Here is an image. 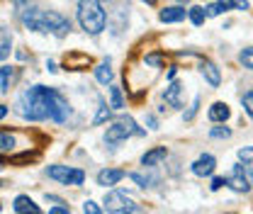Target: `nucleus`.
Listing matches in <instances>:
<instances>
[{
	"label": "nucleus",
	"mask_w": 253,
	"mask_h": 214,
	"mask_svg": "<svg viewBox=\"0 0 253 214\" xmlns=\"http://www.w3.org/2000/svg\"><path fill=\"white\" fill-rule=\"evenodd\" d=\"M17 115L30 120V122H42V120H51V122L61 124L68 120L71 107L68 100L54 88H44V86H34L30 90H25L17 97L15 105Z\"/></svg>",
	"instance_id": "f257e3e1"
},
{
	"label": "nucleus",
	"mask_w": 253,
	"mask_h": 214,
	"mask_svg": "<svg viewBox=\"0 0 253 214\" xmlns=\"http://www.w3.org/2000/svg\"><path fill=\"white\" fill-rule=\"evenodd\" d=\"M22 22L34 32L42 34H56V37H66L71 30V20H66L61 12H42V10H27L22 15Z\"/></svg>",
	"instance_id": "f03ea898"
},
{
	"label": "nucleus",
	"mask_w": 253,
	"mask_h": 214,
	"mask_svg": "<svg viewBox=\"0 0 253 214\" xmlns=\"http://www.w3.org/2000/svg\"><path fill=\"white\" fill-rule=\"evenodd\" d=\"M78 22L88 34H100L107 25V15L100 5V0H81L78 2Z\"/></svg>",
	"instance_id": "7ed1b4c3"
},
{
	"label": "nucleus",
	"mask_w": 253,
	"mask_h": 214,
	"mask_svg": "<svg viewBox=\"0 0 253 214\" xmlns=\"http://www.w3.org/2000/svg\"><path fill=\"white\" fill-rule=\"evenodd\" d=\"M129 136H144V129H139L131 117H120L112 127H107V131H105V144L120 146Z\"/></svg>",
	"instance_id": "20e7f679"
},
{
	"label": "nucleus",
	"mask_w": 253,
	"mask_h": 214,
	"mask_svg": "<svg viewBox=\"0 0 253 214\" xmlns=\"http://www.w3.org/2000/svg\"><path fill=\"white\" fill-rule=\"evenodd\" d=\"M105 210L110 214H120V212H125V210H134V202L126 197L125 192L110 190V192L105 195Z\"/></svg>",
	"instance_id": "39448f33"
},
{
	"label": "nucleus",
	"mask_w": 253,
	"mask_h": 214,
	"mask_svg": "<svg viewBox=\"0 0 253 214\" xmlns=\"http://www.w3.org/2000/svg\"><path fill=\"white\" fill-rule=\"evenodd\" d=\"M226 185H229L234 192H249L253 183L249 180V175H246L244 166H241V163H236V166L231 168V175L226 178Z\"/></svg>",
	"instance_id": "423d86ee"
},
{
	"label": "nucleus",
	"mask_w": 253,
	"mask_h": 214,
	"mask_svg": "<svg viewBox=\"0 0 253 214\" xmlns=\"http://www.w3.org/2000/svg\"><path fill=\"white\" fill-rule=\"evenodd\" d=\"M214 168H217V158H214V156H210V153L200 156V158L192 163V173H195V175H200V178L212 175V173H214Z\"/></svg>",
	"instance_id": "0eeeda50"
},
{
	"label": "nucleus",
	"mask_w": 253,
	"mask_h": 214,
	"mask_svg": "<svg viewBox=\"0 0 253 214\" xmlns=\"http://www.w3.org/2000/svg\"><path fill=\"white\" fill-rule=\"evenodd\" d=\"M200 73L205 76V81H207L212 88H219L221 73H219V68H217L212 61H202V63H200Z\"/></svg>",
	"instance_id": "6e6552de"
},
{
	"label": "nucleus",
	"mask_w": 253,
	"mask_h": 214,
	"mask_svg": "<svg viewBox=\"0 0 253 214\" xmlns=\"http://www.w3.org/2000/svg\"><path fill=\"white\" fill-rule=\"evenodd\" d=\"M166 156H168V149L166 146H156V149H151V151H146L141 156V166L144 168H154L161 161H166Z\"/></svg>",
	"instance_id": "1a4fd4ad"
},
{
	"label": "nucleus",
	"mask_w": 253,
	"mask_h": 214,
	"mask_svg": "<svg viewBox=\"0 0 253 214\" xmlns=\"http://www.w3.org/2000/svg\"><path fill=\"white\" fill-rule=\"evenodd\" d=\"M125 178V171H120V168H105V171H100L97 173V185H117L120 180Z\"/></svg>",
	"instance_id": "9d476101"
},
{
	"label": "nucleus",
	"mask_w": 253,
	"mask_h": 214,
	"mask_svg": "<svg viewBox=\"0 0 253 214\" xmlns=\"http://www.w3.org/2000/svg\"><path fill=\"white\" fill-rule=\"evenodd\" d=\"M12 207H15V212H17V214H42V210L32 202L27 195H17Z\"/></svg>",
	"instance_id": "9b49d317"
},
{
	"label": "nucleus",
	"mask_w": 253,
	"mask_h": 214,
	"mask_svg": "<svg viewBox=\"0 0 253 214\" xmlns=\"http://www.w3.org/2000/svg\"><path fill=\"white\" fill-rule=\"evenodd\" d=\"M207 117H210L212 122H221V124H224L229 117H231V110H229V105H226V102H214V105L210 107Z\"/></svg>",
	"instance_id": "f8f14e48"
},
{
	"label": "nucleus",
	"mask_w": 253,
	"mask_h": 214,
	"mask_svg": "<svg viewBox=\"0 0 253 214\" xmlns=\"http://www.w3.org/2000/svg\"><path fill=\"white\" fill-rule=\"evenodd\" d=\"M185 15H188V10H183V7H166V10H161V22H183L185 20Z\"/></svg>",
	"instance_id": "ddd939ff"
},
{
	"label": "nucleus",
	"mask_w": 253,
	"mask_h": 214,
	"mask_svg": "<svg viewBox=\"0 0 253 214\" xmlns=\"http://www.w3.org/2000/svg\"><path fill=\"white\" fill-rule=\"evenodd\" d=\"M71 171L73 168H68V166H49L46 168V175L51 178V180H59V183H68V178H71Z\"/></svg>",
	"instance_id": "4468645a"
},
{
	"label": "nucleus",
	"mask_w": 253,
	"mask_h": 214,
	"mask_svg": "<svg viewBox=\"0 0 253 214\" xmlns=\"http://www.w3.org/2000/svg\"><path fill=\"white\" fill-rule=\"evenodd\" d=\"M180 90H183V86L180 83H170L166 92H163V100L170 105V107H180Z\"/></svg>",
	"instance_id": "2eb2a0df"
},
{
	"label": "nucleus",
	"mask_w": 253,
	"mask_h": 214,
	"mask_svg": "<svg viewBox=\"0 0 253 214\" xmlns=\"http://www.w3.org/2000/svg\"><path fill=\"white\" fill-rule=\"evenodd\" d=\"M239 161H241V166H244V171H246L249 180L253 183V146L241 149V151H239Z\"/></svg>",
	"instance_id": "dca6fc26"
},
{
	"label": "nucleus",
	"mask_w": 253,
	"mask_h": 214,
	"mask_svg": "<svg viewBox=\"0 0 253 214\" xmlns=\"http://www.w3.org/2000/svg\"><path fill=\"white\" fill-rule=\"evenodd\" d=\"M95 78H97V83H102V86H110V83H112V68H110V61L100 63V66L95 68Z\"/></svg>",
	"instance_id": "f3484780"
},
{
	"label": "nucleus",
	"mask_w": 253,
	"mask_h": 214,
	"mask_svg": "<svg viewBox=\"0 0 253 214\" xmlns=\"http://www.w3.org/2000/svg\"><path fill=\"white\" fill-rule=\"evenodd\" d=\"M10 46H12V37L7 30H2L0 32V61L10 56Z\"/></svg>",
	"instance_id": "a211bd4d"
},
{
	"label": "nucleus",
	"mask_w": 253,
	"mask_h": 214,
	"mask_svg": "<svg viewBox=\"0 0 253 214\" xmlns=\"http://www.w3.org/2000/svg\"><path fill=\"white\" fill-rule=\"evenodd\" d=\"M110 107L112 110H122L125 107V100H122V90L117 88V86H110Z\"/></svg>",
	"instance_id": "6ab92c4d"
},
{
	"label": "nucleus",
	"mask_w": 253,
	"mask_h": 214,
	"mask_svg": "<svg viewBox=\"0 0 253 214\" xmlns=\"http://www.w3.org/2000/svg\"><path fill=\"white\" fill-rule=\"evenodd\" d=\"M188 17L195 27H200V25H205V20H207V10H202V7H190Z\"/></svg>",
	"instance_id": "aec40b11"
},
{
	"label": "nucleus",
	"mask_w": 253,
	"mask_h": 214,
	"mask_svg": "<svg viewBox=\"0 0 253 214\" xmlns=\"http://www.w3.org/2000/svg\"><path fill=\"white\" fill-rule=\"evenodd\" d=\"M10 81H12V68L10 66H2L0 68V92L10 90Z\"/></svg>",
	"instance_id": "412c9836"
},
{
	"label": "nucleus",
	"mask_w": 253,
	"mask_h": 214,
	"mask_svg": "<svg viewBox=\"0 0 253 214\" xmlns=\"http://www.w3.org/2000/svg\"><path fill=\"white\" fill-rule=\"evenodd\" d=\"M129 178L134 180V183L139 185V187H154V183H156V178H151V175H141V173H129Z\"/></svg>",
	"instance_id": "4be33fe9"
},
{
	"label": "nucleus",
	"mask_w": 253,
	"mask_h": 214,
	"mask_svg": "<svg viewBox=\"0 0 253 214\" xmlns=\"http://www.w3.org/2000/svg\"><path fill=\"white\" fill-rule=\"evenodd\" d=\"M12 146H15V136H12L10 131H0V151L10 153Z\"/></svg>",
	"instance_id": "5701e85b"
},
{
	"label": "nucleus",
	"mask_w": 253,
	"mask_h": 214,
	"mask_svg": "<svg viewBox=\"0 0 253 214\" xmlns=\"http://www.w3.org/2000/svg\"><path fill=\"white\" fill-rule=\"evenodd\" d=\"M107 120H112V110L102 102V105H100V110H97V115H95L93 124H102V122H107Z\"/></svg>",
	"instance_id": "b1692460"
},
{
	"label": "nucleus",
	"mask_w": 253,
	"mask_h": 214,
	"mask_svg": "<svg viewBox=\"0 0 253 214\" xmlns=\"http://www.w3.org/2000/svg\"><path fill=\"white\" fill-rule=\"evenodd\" d=\"M239 61H241V66H244V68L253 71V49H244V51L239 54Z\"/></svg>",
	"instance_id": "393cba45"
},
{
	"label": "nucleus",
	"mask_w": 253,
	"mask_h": 214,
	"mask_svg": "<svg viewBox=\"0 0 253 214\" xmlns=\"http://www.w3.org/2000/svg\"><path fill=\"white\" fill-rule=\"evenodd\" d=\"M241 102H244V110H246V115L253 120V88L249 92H244L241 95Z\"/></svg>",
	"instance_id": "a878e982"
},
{
	"label": "nucleus",
	"mask_w": 253,
	"mask_h": 214,
	"mask_svg": "<svg viewBox=\"0 0 253 214\" xmlns=\"http://www.w3.org/2000/svg\"><path fill=\"white\" fill-rule=\"evenodd\" d=\"M210 136L212 139H229L231 136V129L229 127H212L210 129Z\"/></svg>",
	"instance_id": "bb28decb"
},
{
	"label": "nucleus",
	"mask_w": 253,
	"mask_h": 214,
	"mask_svg": "<svg viewBox=\"0 0 253 214\" xmlns=\"http://www.w3.org/2000/svg\"><path fill=\"white\" fill-rule=\"evenodd\" d=\"M83 212H85V214H102V210L97 207V202H93V200H88V202L83 205Z\"/></svg>",
	"instance_id": "cd10ccee"
},
{
	"label": "nucleus",
	"mask_w": 253,
	"mask_h": 214,
	"mask_svg": "<svg viewBox=\"0 0 253 214\" xmlns=\"http://www.w3.org/2000/svg\"><path fill=\"white\" fill-rule=\"evenodd\" d=\"M146 63L154 66V68H161V66H163V56H161V54H149V56H146Z\"/></svg>",
	"instance_id": "c85d7f7f"
},
{
	"label": "nucleus",
	"mask_w": 253,
	"mask_h": 214,
	"mask_svg": "<svg viewBox=\"0 0 253 214\" xmlns=\"http://www.w3.org/2000/svg\"><path fill=\"white\" fill-rule=\"evenodd\" d=\"M197 107H200V97H195V100H192V107H190L188 112H185V120H192V117H195V112H197Z\"/></svg>",
	"instance_id": "c756f323"
},
{
	"label": "nucleus",
	"mask_w": 253,
	"mask_h": 214,
	"mask_svg": "<svg viewBox=\"0 0 253 214\" xmlns=\"http://www.w3.org/2000/svg\"><path fill=\"white\" fill-rule=\"evenodd\" d=\"M224 185H226V180H224V178H219V175H217V178H212V185H210V187H212V190H221Z\"/></svg>",
	"instance_id": "7c9ffc66"
},
{
	"label": "nucleus",
	"mask_w": 253,
	"mask_h": 214,
	"mask_svg": "<svg viewBox=\"0 0 253 214\" xmlns=\"http://www.w3.org/2000/svg\"><path fill=\"white\" fill-rule=\"evenodd\" d=\"M231 5L236 10H249V0H231Z\"/></svg>",
	"instance_id": "2f4dec72"
},
{
	"label": "nucleus",
	"mask_w": 253,
	"mask_h": 214,
	"mask_svg": "<svg viewBox=\"0 0 253 214\" xmlns=\"http://www.w3.org/2000/svg\"><path fill=\"white\" fill-rule=\"evenodd\" d=\"M49 214H71V210H68V207H63V205H56L54 210H49Z\"/></svg>",
	"instance_id": "473e14b6"
},
{
	"label": "nucleus",
	"mask_w": 253,
	"mask_h": 214,
	"mask_svg": "<svg viewBox=\"0 0 253 214\" xmlns=\"http://www.w3.org/2000/svg\"><path fill=\"white\" fill-rule=\"evenodd\" d=\"M146 124H149L151 129H158V122H156V117H154V115H149V117H146Z\"/></svg>",
	"instance_id": "72a5a7b5"
},
{
	"label": "nucleus",
	"mask_w": 253,
	"mask_h": 214,
	"mask_svg": "<svg viewBox=\"0 0 253 214\" xmlns=\"http://www.w3.org/2000/svg\"><path fill=\"white\" fill-rule=\"evenodd\" d=\"M46 202H54V205H63V200L54 197V195H46Z\"/></svg>",
	"instance_id": "f704fd0d"
},
{
	"label": "nucleus",
	"mask_w": 253,
	"mask_h": 214,
	"mask_svg": "<svg viewBox=\"0 0 253 214\" xmlns=\"http://www.w3.org/2000/svg\"><path fill=\"white\" fill-rule=\"evenodd\" d=\"M175 73H178V68H168V73H166V78H168V81H173V78H175Z\"/></svg>",
	"instance_id": "c9c22d12"
},
{
	"label": "nucleus",
	"mask_w": 253,
	"mask_h": 214,
	"mask_svg": "<svg viewBox=\"0 0 253 214\" xmlns=\"http://www.w3.org/2000/svg\"><path fill=\"white\" fill-rule=\"evenodd\" d=\"M46 68H49L51 73H56V71H59V68H56V63H54V61H46Z\"/></svg>",
	"instance_id": "e433bc0d"
},
{
	"label": "nucleus",
	"mask_w": 253,
	"mask_h": 214,
	"mask_svg": "<svg viewBox=\"0 0 253 214\" xmlns=\"http://www.w3.org/2000/svg\"><path fill=\"white\" fill-rule=\"evenodd\" d=\"M2 117H7V107H5V105H0V120H2Z\"/></svg>",
	"instance_id": "4c0bfd02"
},
{
	"label": "nucleus",
	"mask_w": 253,
	"mask_h": 214,
	"mask_svg": "<svg viewBox=\"0 0 253 214\" xmlns=\"http://www.w3.org/2000/svg\"><path fill=\"white\" fill-rule=\"evenodd\" d=\"M144 2H146V5H156V0H144Z\"/></svg>",
	"instance_id": "58836bf2"
},
{
	"label": "nucleus",
	"mask_w": 253,
	"mask_h": 214,
	"mask_svg": "<svg viewBox=\"0 0 253 214\" xmlns=\"http://www.w3.org/2000/svg\"><path fill=\"white\" fill-rule=\"evenodd\" d=\"M15 2H17V5H25V0H15Z\"/></svg>",
	"instance_id": "ea45409f"
},
{
	"label": "nucleus",
	"mask_w": 253,
	"mask_h": 214,
	"mask_svg": "<svg viewBox=\"0 0 253 214\" xmlns=\"http://www.w3.org/2000/svg\"><path fill=\"white\" fill-rule=\"evenodd\" d=\"M0 168H2V163H0Z\"/></svg>",
	"instance_id": "a19ab883"
},
{
	"label": "nucleus",
	"mask_w": 253,
	"mask_h": 214,
	"mask_svg": "<svg viewBox=\"0 0 253 214\" xmlns=\"http://www.w3.org/2000/svg\"><path fill=\"white\" fill-rule=\"evenodd\" d=\"M0 210H2V205H0Z\"/></svg>",
	"instance_id": "79ce46f5"
}]
</instances>
